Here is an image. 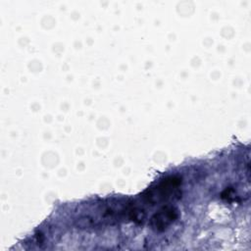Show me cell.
I'll return each mask as SVG.
<instances>
[{
  "instance_id": "6da1fadb",
  "label": "cell",
  "mask_w": 251,
  "mask_h": 251,
  "mask_svg": "<svg viewBox=\"0 0 251 251\" xmlns=\"http://www.w3.org/2000/svg\"><path fill=\"white\" fill-rule=\"evenodd\" d=\"M181 179L176 176H170L163 179L155 187L147 189L142 198L151 204L165 203L180 197Z\"/></svg>"
},
{
  "instance_id": "7a4b0ae2",
  "label": "cell",
  "mask_w": 251,
  "mask_h": 251,
  "mask_svg": "<svg viewBox=\"0 0 251 251\" xmlns=\"http://www.w3.org/2000/svg\"><path fill=\"white\" fill-rule=\"evenodd\" d=\"M178 217V211L176 207L166 205L160 208L150 219V226L155 231L166 230Z\"/></svg>"
}]
</instances>
